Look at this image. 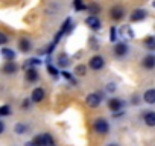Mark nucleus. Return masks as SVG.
<instances>
[{"label":"nucleus","instance_id":"f3484780","mask_svg":"<svg viewBox=\"0 0 155 146\" xmlns=\"http://www.w3.org/2000/svg\"><path fill=\"white\" fill-rule=\"evenodd\" d=\"M18 49H20V52H29L31 49H32V44H31V41L28 40V38H21L20 41H18Z\"/></svg>","mask_w":155,"mask_h":146},{"label":"nucleus","instance_id":"473e14b6","mask_svg":"<svg viewBox=\"0 0 155 146\" xmlns=\"http://www.w3.org/2000/svg\"><path fill=\"white\" fill-rule=\"evenodd\" d=\"M29 105H31V101H28V99H26V101L23 102V108L26 110V108H29Z\"/></svg>","mask_w":155,"mask_h":146},{"label":"nucleus","instance_id":"f8f14e48","mask_svg":"<svg viewBox=\"0 0 155 146\" xmlns=\"http://www.w3.org/2000/svg\"><path fill=\"white\" fill-rule=\"evenodd\" d=\"M26 81L28 82H37L38 81V70L35 67H28V70H26Z\"/></svg>","mask_w":155,"mask_h":146},{"label":"nucleus","instance_id":"f03ea898","mask_svg":"<svg viewBox=\"0 0 155 146\" xmlns=\"http://www.w3.org/2000/svg\"><path fill=\"white\" fill-rule=\"evenodd\" d=\"M104 65H105V59H104L101 55H94V56H91L90 61H88V67H90L91 70H94V71L102 70Z\"/></svg>","mask_w":155,"mask_h":146},{"label":"nucleus","instance_id":"6ab92c4d","mask_svg":"<svg viewBox=\"0 0 155 146\" xmlns=\"http://www.w3.org/2000/svg\"><path fill=\"white\" fill-rule=\"evenodd\" d=\"M143 44H144V47H146L147 50H155V37H153V35L146 37L144 41H143Z\"/></svg>","mask_w":155,"mask_h":146},{"label":"nucleus","instance_id":"c756f323","mask_svg":"<svg viewBox=\"0 0 155 146\" xmlns=\"http://www.w3.org/2000/svg\"><path fill=\"white\" fill-rule=\"evenodd\" d=\"M8 43V37H6V34H3L2 31H0V46H3V44H6Z\"/></svg>","mask_w":155,"mask_h":146},{"label":"nucleus","instance_id":"20e7f679","mask_svg":"<svg viewBox=\"0 0 155 146\" xmlns=\"http://www.w3.org/2000/svg\"><path fill=\"white\" fill-rule=\"evenodd\" d=\"M85 99H87V105L91 107V108L99 107L101 102H102V96H101L99 93H90V95H87Z\"/></svg>","mask_w":155,"mask_h":146},{"label":"nucleus","instance_id":"423d86ee","mask_svg":"<svg viewBox=\"0 0 155 146\" xmlns=\"http://www.w3.org/2000/svg\"><path fill=\"white\" fill-rule=\"evenodd\" d=\"M110 17L114 20V22H120L123 17H125V9L122 6H113L110 9Z\"/></svg>","mask_w":155,"mask_h":146},{"label":"nucleus","instance_id":"72a5a7b5","mask_svg":"<svg viewBox=\"0 0 155 146\" xmlns=\"http://www.w3.org/2000/svg\"><path fill=\"white\" fill-rule=\"evenodd\" d=\"M3 131H5V123H3L2 120H0V134H2Z\"/></svg>","mask_w":155,"mask_h":146},{"label":"nucleus","instance_id":"5701e85b","mask_svg":"<svg viewBox=\"0 0 155 146\" xmlns=\"http://www.w3.org/2000/svg\"><path fill=\"white\" fill-rule=\"evenodd\" d=\"M73 6H74V9H76L78 12H81V11L87 9V6L82 3V0H74V2H73Z\"/></svg>","mask_w":155,"mask_h":146},{"label":"nucleus","instance_id":"cd10ccee","mask_svg":"<svg viewBox=\"0 0 155 146\" xmlns=\"http://www.w3.org/2000/svg\"><path fill=\"white\" fill-rule=\"evenodd\" d=\"M117 37H119V34H117V28L113 26V28L110 29V40H111L113 43H116V41H117Z\"/></svg>","mask_w":155,"mask_h":146},{"label":"nucleus","instance_id":"b1692460","mask_svg":"<svg viewBox=\"0 0 155 146\" xmlns=\"http://www.w3.org/2000/svg\"><path fill=\"white\" fill-rule=\"evenodd\" d=\"M38 64H41V61H40L38 58H29V59L26 61L25 67H35V65H38Z\"/></svg>","mask_w":155,"mask_h":146},{"label":"nucleus","instance_id":"4be33fe9","mask_svg":"<svg viewBox=\"0 0 155 146\" xmlns=\"http://www.w3.org/2000/svg\"><path fill=\"white\" fill-rule=\"evenodd\" d=\"M74 73L78 76H85V73H87V67L84 64H79V65H76L74 68Z\"/></svg>","mask_w":155,"mask_h":146},{"label":"nucleus","instance_id":"9d476101","mask_svg":"<svg viewBox=\"0 0 155 146\" xmlns=\"http://www.w3.org/2000/svg\"><path fill=\"white\" fill-rule=\"evenodd\" d=\"M85 25L90 28V29H94V31H99L101 29V20L96 17V15H90V17H87L85 18Z\"/></svg>","mask_w":155,"mask_h":146},{"label":"nucleus","instance_id":"7ed1b4c3","mask_svg":"<svg viewBox=\"0 0 155 146\" xmlns=\"http://www.w3.org/2000/svg\"><path fill=\"white\" fill-rule=\"evenodd\" d=\"M117 34H119V37H120V38H123V40H132V38L135 37L134 31H132V29H131V26H128V25L120 26V28H119V31H117Z\"/></svg>","mask_w":155,"mask_h":146},{"label":"nucleus","instance_id":"412c9836","mask_svg":"<svg viewBox=\"0 0 155 146\" xmlns=\"http://www.w3.org/2000/svg\"><path fill=\"white\" fill-rule=\"evenodd\" d=\"M43 140H44V146H55V141H53V138L49 132L43 134Z\"/></svg>","mask_w":155,"mask_h":146},{"label":"nucleus","instance_id":"7c9ffc66","mask_svg":"<svg viewBox=\"0 0 155 146\" xmlns=\"http://www.w3.org/2000/svg\"><path fill=\"white\" fill-rule=\"evenodd\" d=\"M61 75H62L65 79H68V81H73V78H71V73H68V71H65V70H64V71H61Z\"/></svg>","mask_w":155,"mask_h":146},{"label":"nucleus","instance_id":"aec40b11","mask_svg":"<svg viewBox=\"0 0 155 146\" xmlns=\"http://www.w3.org/2000/svg\"><path fill=\"white\" fill-rule=\"evenodd\" d=\"M26 131H28V126H26L25 123H17V125L14 126V132H15V134H18V135L26 134Z\"/></svg>","mask_w":155,"mask_h":146},{"label":"nucleus","instance_id":"1a4fd4ad","mask_svg":"<svg viewBox=\"0 0 155 146\" xmlns=\"http://www.w3.org/2000/svg\"><path fill=\"white\" fill-rule=\"evenodd\" d=\"M146 18V11L144 9H135V11H132L131 12V15H129V20L132 22V23H137V22H141V20H144Z\"/></svg>","mask_w":155,"mask_h":146},{"label":"nucleus","instance_id":"bb28decb","mask_svg":"<svg viewBox=\"0 0 155 146\" xmlns=\"http://www.w3.org/2000/svg\"><path fill=\"white\" fill-rule=\"evenodd\" d=\"M87 9H88V11H90L93 15H96V14H99V11H101V6H99L97 3H91V5H90Z\"/></svg>","mask_w":155,"mask_h":146},{"label":"nucleus","instance_id":"f257e3e1","mask_svg":"<svg viewBox=\"0 0 155 146\" xmlns=\"http://www.w3.org/2000/svg\"><path fill=\"white\" fill-rule=\"evenodd\" d=\"M93 129H94L97 134H107V132L110 131V123H108L107 119L99 117V119H96V120L93 122Z\"/></svg>","mask_w":155,"mask_h":146},{"label":"nucleus","instance_id":"393cba45","mask_svg":"<svg viewBox=\"0 0 155 146\" xmlns=\"http://www.w3.org/2000/svg\"><path fill=\"white\" fill-rule=\"evenodd\" d=\"M32 143L35 146H44V140H43V134H38L32 138Z\"/></svg>","mask_w":155,"mask_h":146},{"label":"nucleus","instance_id":"2f4dec72","mask_svg":"<svg viewBox=\"0 0 155 146\" xmlns=\"http://www.w3.org/2000/svg\"><path fill=\"white\" fill-rule=\"evenodd\" d=\"M114 90H116V84H113V82L108 84V91H114Z\"/></svg>","mask_w":155,"mask_h":146},{"label":"nucleus","instance_id":"f704fd0d","mask_svg":"<svg viewBox=\"0 0 155 146\" xmlns=\"http://www.w3.org/2000/svg\"><path fill=\"white\" fill-rule=\"evenodd\" d=\"M25 146H35V144H34V143H32V141H28V143H26V144H25Z\"/></svg>","mask_w":155,"mask_h":146},{"label":"nucleus","instance_id":"e433bc0d","mask_svg":"<svg viewBox=\"0 0 155 146\" xmlns=\"http://www.w3.org/2000/svg\"><path fill=\"white\" fill-rule=\"evenodd\" d=\"M152 6H153V8H155V2H152Z\"/></svg>","mask_w":155,"mask_h":146},{"label":"nucleus","instance_id":"2eb2a0df","mask_svg":"<svg viewBox=\"0 0 155 146\" xmlns=\"http://www.w3.org/2000/svg\"><path fill=\"white\" fill-rule=\"evenodd\" d=\"M70 56L67 55V53H61V55H58V59H56V64H58V67H62V68H65V67H68L70 65Z\"/></svg>","mask_w":155,"mask_h":146},{"label":"nucleus","instance_id":"0eeeda50","mask_svg":"<svg viewBox=\"0 0 155 146\" xmlns=\"http://www.w3.org/2000/svg\"><path fill=\"white\" fill-rule=\"evenodd\" d=\"M123 105H125V102H123L122 99H119V98H111V99L108 101V108H110L113 113L120 111V110L123 108Z\"/></svg>","mask_w":155,"mask_h":146},{"label":"nucleus","instance_id":"9b49d317","mask_svg":"<svg viewBox=\"0 0 155 146\" xmlns=\"http://www.w3.org/2000/svg\"><path fill=\"white\" fill-rule=\"evenodd\" d=\"M17 70H18V65L14 61H6L3 68H2V71L5 75H14V73H17Z\"/></svg>","mask_w":155,"mask_h":146},{"label":"nucleus","instance_id":"a878e982","mask_svg":"<svg viewBox=\"0 0 155 146\" xmlns=\"http://www.w3.org/2000/svg\"><path fill=\"white\" fill-rule=\"evenodd\" d=\"M12 111H11V107L9 105H2L0 107V116H9Z\"/></svg>","mask_w":155,"mask_h":146},{"label":"nucleus","instance_id":"6e6552de","mask_svg":"<svg viewBox=\"0 0 155 146\" xmlns=\"http://www.w3.org/2000/svg\"><path fill=\"white\" fill-rule=\"evenodd\" d=\"M44 96H46L44 90H43L41 87H37V88H34L32 93H31V101L35 102V104H38V102H41V101L44 99Z\"/></svg>","mask_w":155,"mask_h":146},{"label":"nucleus","instance_id":"4468645a","mask_svg":"<svg viewBox=\"0 0 155 146\" xmlns=\"http://www.w3.org/2000/svg\"><path fill=\"white\" fill-rule=\"evenodd\" d=\"M141 65H143L144 68H147V70L155 68V55H147V56H144L143 61H141Z\"/></svg>","mask_w":155,"mask_h":146},{"label":"nucleus","instance_id":"a211bd4d","mask_svg":"<svg viewBox=\"0 0 155 146\" xmlns=\"http://www.w3.org/2000/svg\"><path fill=\"white\" fill-rule=\"evenodd\" d=\"M2 56L6 59V61H14L15 59V52L9 47H3L2 49Z\"/></svg>","mask_w":155,"mask_h":146},{"label":"nucleus","instance_id":"dca6fc26","mask_svg":"<svg viewBox=\"0 0 155 146\" xmlns=\"http://www.w3.org/2000/svg\"><path fill=\"white\" fill-rule=\"evenodd\" d=\"M143 101H144L146 104H149V105L155 104V88L146 90V91L143 93Z\"/></svg>","mask_w":155,"mask_h":146},{"label":"nucleus","instance_id":"ddd939ff","mask_svg":"<svg viewBox=\"0 0 155 146\" xmlns=\"http://www.w3.org/2000/svg\"><path fill=\"white\" fill-rule=\"evenodd\" d=\"M143 122L146 126H155V111H146L143 114Z\"/></svg>","mask_w":155,"mask_h":146},{"label":"nucleus","instance_id":"c9c22d12","mask_svg":"<svg viewBox=\"0 0 155 146\" xmlns=\"http://www.w3.org/2000/svg\"><path fill=\"white\" fill-rule=\"evenodd\" d=\"M108 146H119V144H116V143H110Z\"/></svg>","mask_w":155,"mask_h":146},{"label":"nucleus","instance_id":"c85d7f7f","mask_svg":"<svg viewBox=\"0 0 155 146\" xmlns=\"http://www.w3.org/2000/svg\"><path fill=\"white\" fill-rule=\"evenodd\" d=\"M47 70H49V73L53 76V78H58L59 76V71H58V68H55L52 64H47Z\"/></svg>","mask_w":155,"mask_h":146},{"label":"nucleus","instance_id":"39448f33","mask_svg":"<svg viewBox=\"0 0 155 146\" xmlns=\"http://www.w3.org/2000/svg\"><path fill=\"white\" fill-rule=\"evenodd\" d=\"M128 52H129V47H128L126 43H116V46H114V55H116L117 58L126 56Z\"/></svg>","mask_w":155,"mask_h":146}]
</instances>
